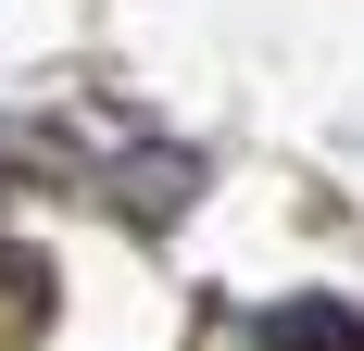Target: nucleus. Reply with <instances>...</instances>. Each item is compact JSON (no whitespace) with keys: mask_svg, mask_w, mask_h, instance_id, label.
Wrapping results in <instances>:
<instances>
[{"mask_svg":"<svg viewBox=\"0 0 364 351\" xmlns=\"http://www.w3.org/2000/svg\"><path fill=\"white\" fill-rule=\"evenodd\" d=\"M264 351H364V314L352 301H277L264 314Z\"/></svg>","mask_w":364,"mask_h":351,"instance_id":"obj_1","label":"nucleus"}]
</instances>
